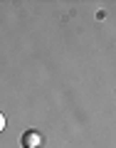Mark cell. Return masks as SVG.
Here are the masks:
<instances>
[{
	"mask_svg": "<svg viewBox=\"0 0 116 148\" xmlns=\"http://www.w3.org/2000/svg\"><path fill=\"white\" fill-rule=\"evenodd\" d=\"M40 143H42V136H40L37 131L22 133V146H25V148H40Z\"/></svg>",
	"mask_w": 116,
	"mask_h": 148,
	"instance_id": "cell-1",
	"label": "cell"
},
{
	"mask_svg": "<svg viewBox=\"0 0 116 148\" xmlns=\"http://www.w3.org/2000/svg\"><path fill=\"white\" fill-rule=\"evenodd\" d=\"M3 128H5V116L0 114V133H3Z\"/></svg>",
	"mask_w": 116,
	"mask_h": 148,
	"instance_id": "cell-2",
	"label": "cell"
}]
</instances>
